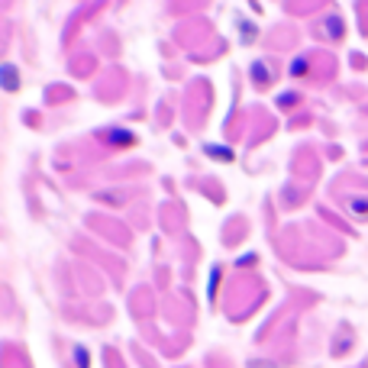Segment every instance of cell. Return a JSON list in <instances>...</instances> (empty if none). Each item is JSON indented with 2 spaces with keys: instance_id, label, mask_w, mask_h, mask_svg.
<instances>
[{
  "instance_id": "cell-1",
  "label": "cell",
  "mask_w": 368,
  "mask_h": 368,
  "mask_svg": "<svg viewBox=\"0 0 368 368\" xmlns=\"http://www.w3.org/2000/svg\"><path fill=\"white\" fill-rule=\"evenodd\" d=\"M3 81H7V87H10V91H13V87H16V71L10 68V65H7V68H3Z\"/></svg>"
},
{
  "instance_id": "cell-2",
  "label": "cell",
  "mask_w": 368,
  "mask_h": 368,
  "mask_svg": "<svg viewBox=\"0 0 368 368\" xmlns=\"http://www.w3.org/2000/svg\"><path fill=\"white\" fill-rule=\"evenodd\" d=\"M252 368H275V365H252Z\"/></svg>"
}]
</instances>
